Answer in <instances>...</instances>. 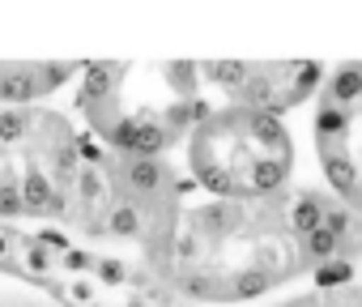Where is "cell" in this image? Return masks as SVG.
Returning a JSON list of instances; mask_svg holds the SVG:
<instances>
[{
	"mask_svg": "<svg viewBox=\"0 0 362 307\" xmlns=\"http://www.w3.org/2000/svg\"><path fill=\"white\" fill-rule=\"evenodd\" d=\"M77 64H0V103L26 107L73 77Z\"/></svg>",
	"mask_w": 362,
	"mask_h": 307,
	"instance_id": "obj_1",
	"label": "cell"
},
{
	"mask_svg": "<svg viewBox=\"0 0 362 307\" xmlns=\"http://www.w3.org/2000/svg\"><path fill=\"white\" fill-rule=\"evenodd\" d=\"M166 167L158 158H124V167L115 171V184L128 192L124 201H153L166 188Z\"/></svg>",
	"mask_w": 362,
	"mask_h": 307,
	"instance_id": "obj_2",
	"label": "cell"
},
{
	"mask_svg": "<svg viewBox=\"0 0 362 307\" xmlns=\"http://www.w3.org/2000/svg\"><path fill=\"white\" fill-rule=\"evenodd\" d=\"M192 222L205 231V239H222V235L239 231L243 209H239V205H230V201H214V205H201V209L192 214Z\"/></svg>",
	"mask_w": 362,
	"mask_h": 307,
	"instance_id": "obj_3",
	"label": "cell"
},
{
	"mask_svg": "<svg viewBox=\"0 0 362 307\" xmlns=\"http://www.w3.org/2000/svg\"><path fill=\"white\" fill-rule=\"evenodd\" d=\"M22 205H26V214H56L52 205H56V184H52V175L47 171H26V180H22Z\"/></svg>",
	"mask_w": 362,
	"mask_h": 307,
	"instance_id": "obj_4",
	"label": "cell"
},
{
	"mask_svg": "<svg viewBox=\"0 0 362 307\" xmlns=\"http://www.w3.org/2000/svg\"><path fill=\"white\" fill-rule=\"evenodd\" d=\"M324 209H328V201L320 197V192H303L294 205H290V231L303 239V235H311V231H320L324 226Z\"/></svg>",
	"mask_w": 362,
	"mask_h": 307,
	"instance_id": "obj_5",
	"label": "cell"
},
{
	"mask_svg": "<svg viewBox=\"0 0 362 307\" xmlns=\"http://www.w3.org/2000/svg\"><path fill=\"white\" fill-rule=\"evenodd\" d=\"M141 231H145V209L136 201H115L107 209V235H115V239H141Z\"/></svg>",
	"mask_w": 362,
	"mask_h": 307,
	"instance_id": "obj_6",
	"label": "cell"
},
{
	"mask_svg": "<svg viewBox=\"0 0 362 307\" xmlns=\"http://www.w3.org/2000/svg\"><path fill=\"white\" fill-rule=\"evenodd\" d=\"M337 256H341V239L324 226L298 239V260L303 265H324V260H337Z\"/></svg>",
	"mask_w": 362,
	"mask_h": 307,
	"instance_id": "obj_7",
	"label": "cell"
},
{
	"mask_svg": "<svg viewBox=\"0 0 362 307\" xmlns=\"http://www.w3.org/2000/svg\"><path fill=\"white\" fill-rule=\"evenodd\" d=\"M277 286V277L273 273H264V269H243L235 282H230V290H226V299H260L264 290H273Z\"/></svg>",
	"mask_w": 362,
	"mask_h": 307,
	"instance_id": "obj_8",
	"label": "cell"
},
{
	"mask_svg": "<svg viewBox=\"0 0 362 307\" xmlns=\"http://www.w3.org/2000/svg\"><path fill=\"white\" fill-rule=\"evenodd\" d=\"M247 73H252V64H205V77L214 81V86H222L226 94H239L243 90V81H247Z\"/></svg>",
	"mask_w": 362,
	"mask_h": 307,
	"instance_id": "obj_9",
	"label": "cell"
},
{
	"mask_svg": "<svg viewBox=\"0 0 362 307\" xmlns=\"http://www.w3.org/2000/svg\"><path fill=\"white\" fill-rule=\"evenodd\" d=\"M311 282H315L320 290H332V286H349V282H354V265H349L345 256H341V260H324V265H315Z\"/></svg>",
	"mask_w": 362,
	"mask_h": 307,
	"instance_id": "obj_10",
	"label": "cell"
},
{
	"mask_svg": "<svg viewBox=\"0 0 362 307\" xmlns=\"http://www.w3.org/2000/svg\"><path fill=\"white\" fill-rule=\"evenodd\" d=\"M30 132V111L26 107H5V111H0V141H22Z\"/></svg>",
	"mask_w": 362,
	"mask_h": 307,
	"instance_id": "obj_11",
	"label": "cell"
},
{
	"mask_svg": "<svg viewBox=\"0 0 362 307\" xmlns=\"http://www.w3.org/2000/svg\"><path fill=\"white\" fill-rule=\"evenodd\" d=\"M324 231H332V235L345 243L349 231H354V214H349L345 205H328V209H324Z\"/></svg>",
	"mask_w": 362,
	"mask_h": 307,
	"instance_id": "obj_12",
	"label": "cell"
},
{
	"mask_svg": "<svg viewBox=\"0 0 362 307\" xmlns=\"http://www.w3.org/2000/svg\"><path fill=\"white\" fill-rule=\"evenodd\" d=\"M26 265H30L35 273H52V265H56V260H52V252H47L39 239H26Z\"/></svg>",
	"mask_w": 362,
	"mask_h": 307,
	"instance_id": "obj_13",
	"label": "cell"
},
{
	"mask_svg": "<svg viewBox=\"0 0 362 307\" xmlns=\"http://www.w3.org/2000/svg\"><path fill=\"white\" fill-rule=\"evenodd\" d=\"M22 209H26L22 205V188L18 184H0V218H13Z\"/></svg>",
	"mask_w": 362,
	"mask_h": 307,
	"instance_id": "obj_14",
	"label": "cell"
},
{
	"mask_svg": "<svg viewBox=\"0 0 362 307\" xmlns=\"http://www.w3.org/2000/svg\"><path fill=\"white\" fill-rule=\"evenodd\" d=\"M94 273H98V277H103V282H111V286H115V282H124V277H128V269H124V265H119V260H94Z\"/></svg>",
	"mask_w": 362,
	"mask_h": 307,
	"instance_id": "obj_15",
	"label": "cell"
},
{
	"mask_svg": "<svg viewBox=\"0 0 362 307\" xmlns=\"http://www.w3.org/2000/svg\"><path fill=\"white\" fill-rule=\"evenodd\" d=\"M64 269H69V273H86V269H94V256L69 248V252H64Z\"/></svg>",
	"mask_w": 362,
	"mask_h": 307,
	"instance_id": "obj_16",
	"label": "cell"
},
{
	"mask_svg": "<svg viewBox=\"0 0 362 307\" xmlns=\"http://www.w3.org/2000/svg\"><path fill=\"white\" fill-rule=\"evenodd\" d=\"M69 294H73L77 303H90V299H94V290H90V282H73V286H69Z\"/></svg>",
	"mask_w": 362,
	"mask_h": 307,
	"instance_id": "obj_17",
	"label": "cell"
},
{
	"mask_svg": "<svg viewBox=\"0 0 362 307\" xmlns=\"http://www.w3.org/2000/svg\"><path fill=\"white\" fill-rule=\"evenodd\" d=\"M9 256V235H0V260Z\"/></svg>",
	"mask_w": 362,
	"mask_h": 307,
	"instance_id": "obj_18",
	"label": "cell"
},
{
	"mask_svg": "<svg viewBox=\"0 0 362 307\" xmlns=\"http://www.w3.org/2000/svg\"><path fill=\"white\" fill-rule=\"evenodd\" d=\"M290 307H311V303H290Z\"/></svg>",
	"mask_w": 362,
	"mask_h": 307,
	"instance_id": "obj_19",
	"label": "cell"
},
{
	"mask_svg": "<svg viewBox=\"0 0 362 307\" xmlns=\"http://www.w3.org/2000/svg\"><path fill=\"white\" fill-rule=\"evenodd\" d=\"M170 307H184V303H170Z\"/></svg>",
	"mask_w": 362,
	"mask_h": 307,
	"instance_id": "obj_20",
	"label": "cell"
}]
</instances>
